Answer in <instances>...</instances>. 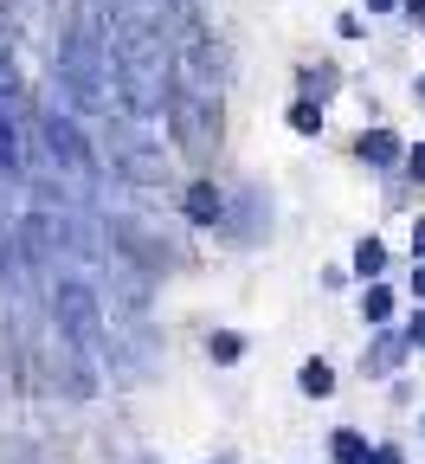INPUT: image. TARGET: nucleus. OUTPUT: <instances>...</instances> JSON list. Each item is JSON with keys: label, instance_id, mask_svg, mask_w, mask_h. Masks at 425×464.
<instances>
[{"label": "nucleus", "instance_id": "nucleus-1", "mask_svg": "<svg viewBox=\"0 0 425 464\" xmlns=\"http://www.w3.org/2000/svg\"><path fill=\"white\" fill-rule=\"evenodd\" d=\"M52 316H58V335H65L78 355L103 362V342H110V329H103V297H97L84 277H58V284H52Z\"/></svg>", "mask_w": 425, "mask_h": 464}, {"label": "nucleus", "instance_id": "nucleus-2", "mask_svg": "<svg viewBox=\"0 0 425 464\" xmlns=\"http://www.w3.org/2000/svg\"><path fill=\"white\" fill-rule=\"evenodd\" d=\"M168 130H174V142L188 149V155H207L213 142H219V91H207V84H168Z\"/></svg>", "mask_w": 425, "mask_h": 464}, {"label": "nucleus", "instance_id": "nucleus-3", "mask_svg": "<svg viewBox=\"0 0 425 464\" xmlns=\"http://www.w3.org/2000/svg\"><path fill=\"white\" fill-rule=\"evenodd\" d=\"M39 130H45V155H52V168H65L72 181H91V174H97V155H91V142H84V130L72 123V116H58V110L45 103Z\"/></svg>", "mask_w": 425, "mask_h": 464}, {"label": "nucleus", "instance_id": "nucleus-4", "mask_svg": "<svg viewBox=\"0 0 425 464\" xmlns=\"http://www.w3.org/2000/svg\"><path fill=\"white\" fill-rule=\"evenodd\" d=\"M406 362V335H393V329H381L374 342H368V355H361V368L368 374H393Z\"/></svg>", "mask_w": 425, "mask_h": 464}, {"label": "nucleus", "instance_id": "nucleus-5", "mask_svg": "<svg viewBox=\"0 0 425 464\" xmlns=\"http://www.w3.org/2000/svg\"><path fill=\"white\" fill-rule=\"evenodd\" d=\"M180 213H188L194 226H213V219L226 213V194H219L213 181H194V188H188V200H180Z\"/></svg>", "mask_w": 425, "mask_h": 464}, {"label": "nucleus", "instance_id": "nucleus-6", "mask_svg": "<svg viewBox=\"0 0 425 464\" xmlns=\"http://www.w3.org/2000/svg\"><path fill=\"white\" fill-rule=\"evenodd\" d=\"M354 155H361V161H374V168H393V161H400V136H393V130H361Z\"/></svg>", "mask_w": 425, "mask_h": 464}, {"label": "nucleus", "instance_id": "nucleus-7", "mask_svg": "<svg viewBox=\"0 0 425 464\" xmlns=\"http://www.w3.org/2000/svg\"><path fill=\"white\" fill-rule=\"evenodd\" d=\"M296 381H303V393H310V400L335 393V368H329V362H303V374H296Z\"/></svg>", "mask_w": 425, "mask_h": 464}, {"label": "nucleus", "instance_id": "nucleus-8", "mask_svg": "<svg viewBox=\"0 0 425 464\" xmlns=\"http://www.w3.org/2000/svg\"><path fill=\"white\" fill-rule=\"evenodd\" d=\"M0 168H7V174H20V136H14V116H7V103H0Z\"/></svg>", "mask_w": 425, "mask_h": 464}, {"label": "nucleus", "instance_id": "nucleus-9", "mask_svg": "<svg viewBox=\"0 0 425 464\" xmlns=\"http://www.w3.org/2000/svg\"><path fill=\"white\" fill-rule=\"evenodd\" d=\"M290 130L296 136H323V103H310V97L290 103Z\"/></svg>", "mask_w": 425, "mask_h": 464}, {"label": "nucleus", "instance_id": "nucleus-10", "mask_svg": "<svg viewBox=\"0 0 425 464\" xmlns=\"http://www.w3.org/2000/svg\"><path fill=\"white\" fill-rule=\"evenodd\" d=\"M207 355H213V362H219V368H232V362H238V355H246V335H232V329H219V335H213V342H207Z\"/></svg>", "mask_w": 425, "mask_h": 464}, {"label": "nucleus", "instance_id": "nucleus-11", "mask_svg": "<svg viewBox=\"0 0 425 464\" xmlns=\"http://www.w3.org/2000/svg\"><path fill=\"white\" fill-rule=\"evenodd\" d=\"M354 271H361V277H381V271H387V246H381V239H361Z\"/></svg>", "mask_w": 425, "mask_h": 464}, {"label": "nucleus", "instance_id": "nucleus-12", "mask_svg": "<svg viewBox=\"0 0 425 464\" xmlns=\"http://www.w3.org/2000/svg\"><path fill=\"white\" fill-rule=\"evenodd\" d=\"M361 310H368V323H387V316H393V290H387V284H368Z\"/></svg>", "mask_w": 425, "mask_h": 464}, {"label": "nucleus", "instance_id": "nucleus-13", "mask_svg": "<svg viewBox=\"0 0 425 464\" xmlns=\"http://www.w3.org/2000/svg\"><path fill=\"white\" fill-rule=\"evenodd\" d=\"M303 91H310V103H323L335 91V65H310V72H303Z\"/></svg>", "mask_w": 425, "mask_h": 464}, {"label": "nucleus", "instance_id": "nucleus-14", "mask_svg": "<svg viewBox=\"0 0 425 464\" xmlns=\"http://www.w3.org/2000/svg\"><path fill=\"white\" fill-rule=\"evenodd\" d=\"M329 451H335L342 464H354L361 451H368V439H361V432H335V439H329Z\"/></svg>", "mask_w": 425, "mask_h": 464}, {"label": "nucleus", "instance_id": "nucleus-15", "mask_svg": "<svg viewBox=\"0 0 425 464\" xmlns=\"http://www.w3.org/2000/svg\"><path fill=\"white\" fill-rule=\"evenodd\" d=\"M354 464H406V458H400V451H387V445H381V451H361V458H354Z\"/></svg>", "mask_w": 425, "mask_h": 464}, {"label": "nucleus", "instance_id": "nucleus-16", "mask_svg": "<svg viewBox=\"0 0 425 464\" xmlns=\"http://www.w3.org/2000/svg\"><path fill=\"white\" fill-rule=\"evenodd\" d=\"M406 348H425V310L412 316V329H406Z\"/></svg>", "mask_w": 425, "mask_h": 464}, {"label": "nucleus", "instance_id": "nucleus-17", "mask_svg": "<svg viewBox=\"0 0 425 464\" xmlns=\"http://www.w3.org/2000/svg\"><path fill=\"white\" fill-rule=\"evenodd\" d=\"M406 168H412V174H419V181H425V142H419V149L406 155Z\"/></svg>", "mask_w": 425, "mask_h": 464}, {"label": "nucleus", "instance_id": "nucleus-18", "mask_svg": "<svg viewBox=\"0 0 425 464\" xmlns=\"http://www.w3.org/2000/svg\"><path fill=\"white\" fill-rule=\"evenodd\" d=\"M412 252L425 258V219H412Z\"/></svg>", "mask_w": 425, "mask_h": 464}, {"label": "nucleus", "instance_id": "nucleus-19", "mask_svg": "<svg viewBox=\"0 0 425 464\" xmlns=\"http://www.w3.org/2000/svg\"><path fill=\"white\" fill-rule=\"evenodd\" d=\"M412 297H425V265H419V271H412Z\"/></svg>", "mask_w": 425, "mask_h": 464}, {"label": "nucleus", "instance_id": "nucleus-20", "mask_svg": "<svg viewBox=\"0 0 425 464\" xmlns=\"http://www.w3.org/2000/svg\"><path fill=\"white\" fill-rule=\"evenodd\" d=\"M368 7H374V14H387V7H400V0H368Z\"/></svg>", "mask_w": 425, "mask_h": 464}, {"label": "nucleus", "instance_id": "nucleus-21", "mask_svg": "<svg viewBox=\"0 0 425 464\" xmlns=\"http://www.w3.org/2000/svg\"><path fill=\"white\" fill-rule=\"evenodd\" d=\"M406 7H412V14H425V0H406Z\"/></svg>", "mask_w": 425, "mask_h": 464}, {"label": "nucleus", "instance_id": "nucleus-22", "mask_svg": "<svg viewBox=\"0 0 425 464\" xmlns=\"http://www.w3.org/2000/svg\"><path fill=\"white\" fill-rule=\"evenodd\" d=\"M419 97H425V78H419Z\"/></svg>", "mask_w": 425, "mask_h": 464}, {"label": "nucleus", "instance_id": "nucleus-23", "mask_svg": "<svg viewBox=\"0 0 425 464\" xmlns=\"http://www.w3.org/2000/svg\"><path fill=\"white\" fill-rule=\"evenodd\" d=\"M219 464H232V458H219Z\"/></svg>", "mask_w": 425, "mask_h": 464}]
</instances>
